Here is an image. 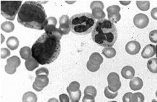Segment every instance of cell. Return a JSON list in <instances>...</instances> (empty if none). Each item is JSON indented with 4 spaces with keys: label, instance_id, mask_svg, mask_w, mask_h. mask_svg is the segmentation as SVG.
Returning <instances> with one entry per match:
<instances>
[{
    "label": "cell",
    "instance_id": "ba28073f",
    "mask_svg": "<svg viewBox=\"0 0 157 102\" xmlns=\"http://www.w3.org/2000/svg\"><path fill=\"white\" fill-rule=\"evenodd\" d=\"M6 62L7 64L5 67V70L6 73L9 74H13L16 73L17 68L20 66L21 61L18 56L13 55L8 58L6 61Z\"/></svg>",
    "mask_w": 157,
    "mask_h": 102
},
{
    "label": "cell",
    "instance_id": "1f68e13d",
    "mask_svg": "<svg viewBox=\"0 0 157 102\" xmlns=\"http://www.w3.org/2000/svg\"><path fill=\"white\" fill-rule=\"evenodd\" d=\"M104 95L105 96L109 99H114L118 95V92H113L108 88V87H106L104 90Z\"/></svg>",
    "mask_w": 157,
    "mask_h": 102
},
{
    "label": "cell",
    "instance_id": "836d02e7",
    "mask_svg": "<svg viewBox=\"0 0 157 102\" xmlns=\"http://www.w3.org/2000/svg\"><path fill=\"white\" fill-rule=\"evenodd\" d=\"M36 76H39V75H45L48 76L49 75V70L46 67H41L38 69L36 71Z\"/></svg>",
    "mask_w": 157,
    "mask_h": 102
},
{
    "label": "cell",
    "instance_id": "b9f144b4",
    "mask_svg": "<svg viewBox=\"0 0 157 102\" xmlns=\"http://www.w3.org/2000/svg\"><path fill=\"white\" fill-rule=\"evenodd\" d=\"M48 102H59L58 100L55 98H50Z\"/></svg>",
    "mask_w": 157,
    "mask_h": 102
},
{
    "label": "cell",
    "instance_id": "9c48e42d",
    "mask_svg": "<svg viewBox=\"0 0 157 102\" xmlns=\"http://www.w3.org/2000/svg\"><path fill=\"white\" fill-rule=\"evenodd\" d=\"M120 11L121 8L118 5H113L109 6L107 8L109 20L112 23H113V24L117 23L121 18Z\"/></svg>",
    "mask_w": 157,
    "mask_h": 102
},
{
    "label": "cell",
    "instance_id": "7a4b0ae2",
    "mask_svg": "<svg viewBox=\"0 0 157 102\" xmlns=\"http://www.w3.org/2000/svg\"><path fill=\"white\" fill-rule=\"evenodd\" d=\"M47 18L41 4L34 1H27L22 5L18 13L17 21L27 28L42 30L48 24Z\"/></svg>",
    "mask_w": 157,
    "mask_h": 102
},
{
    "label": "cell",
    "instance_id": "52a82bcc",
    "mask_svg": "<svg viewBox=\"0 0 157 102\" xmlns=\"http://www.w3.org/2000/svg\"><path fill=\"white\" fill-rule=\"evenodd\" d=\"M108 88L113 92H117L121 87V82L120 77L117 73H110L107 76Z\"/></svg>",
    "mask_w": 157,
    "mask_h": 102
},
{
    "label": "cell",
    "instance_id": "ab89813d",
    "mask_svg": "<svg viewBox=\"0 0 157 102\" xmlns=\"http://www.w3.org/2000/svg\"><path fill=\"white\" fill-rule=\"evenodd\" d=\"M151 16L154 20H157V8H154L152 9L151 11Z\"/></svg>",
    "mask_w": 157,
    "mask_h": 102
},
{
    "label": "cell",
    "instance_id": "cb8c5ba5",
    "mask_svg": "<svg viewBox=\"0 0 157 102\" xmlns=\"http://www.w3.org/2000/svg\"><path fill=\"white\" fill-rule=\"evenodd\" d=\"M1 28L6 33L12 32L15 29V25L12 21H5L1 25Z\"/></svg>",
    "mask_w": 157,
    "mask_h": 102
},
{
    "label": "cell",
    "instance_id": "7dc6e473",
    "mask_svg": "<svg viewBox=\"0 0 157 102\" xmlns=\"http://www.w3.org/2000/svg\"><path fill=\"white\" fill-rule=\"evenodd\" d=\"M155 95H156V96L157 97V91L156 92V93H155Z\"/></svg>",
    "mask_w": 157,
    "mask_h": 102
},
{
    "label": "cell",
    "instance_id": "74e56055",
    "mask_svg": "<svg viewBox=\"0 0 157 102\" xmlns=\"http://www.w3.org/2000/svg\"><path fill=\"white\" fill-rule=\"evenodd\" d=\"M82 102H95V98L91 95H85L83 98Z\"/></svg>",
    "mask_w": 157,
    "mask_h": 102
},
{
    "label": "cell",
    "instance_id": "44dd1931",
    "mask_svg": "<svg viewBox=\"0 0 157 102\" xmlns=\"http://www.w3.org/2000/svg\"><path fill=\"white\" fill-rule=\"evenodd\" d=\"M92 15L95 19H97L98 20H104L105 17V13L101 8H95L92 9Z\"/></svg>",
    "mask_w": 157,
    "mask_h": 102
},
{
    "label": "cell",
    "instance_id": "6da1fadb",
    "mask_svg": "<svg viewBox=\"0 0 157 102\" xmlns=\"http://www.w3.org/2000/svg\"><path fill=\"white\" fill-rule=\"evenodd\" d=\"M61 52L60 40L45 32L32 47V56L41 65L49 64L56 59Z\"/></svg>",
    "mask_w": 157,
    "mask_h": 102
},
{
    "label": "cell",
    "instance_id": "7c38bea8",
    "mask_svg": "<svg viewBox=\"0 0 157 102\" xmlns=\"http://www.w3.org/2000/svg\"><path fill=\"white\" fill-rule=\"evenodd\" d=\"M59 21V29L63 33V35H67V34H68L71 31L70 25V19L69 17L66 15H64L60 17Z\"/></svg>",
    "mask_w": 157,
    "mask_h": 102
},
{
    "label": "cell",
    "instance_id": "f35d334b",
    "mask_svg": "<svg viewBox=\"0 0 157 102\" xmlns=\"http://www.w3.org/2000/svg\"><path fill=\"white\" fill-rule=\"evenodd\" d=\"M70 96H68L66 94L63 93L59 95V100L60 102H70Z\"/></svg>",
    "mask_w": 157,
    "mask_h": 102
},
{
    "label": "cell",
    "instance_id": "d6a6232c",
    "mask_svg": "<svg viewBox=\"0 0 157 102\" xmlns=\"http://www.w3.org/2000/svg\"><path fill=\"white\" fill-rule=\"evenodd\" d=\"M90 8L92 10L95 8H101L104 9V5L103 2L100 1H94L90 4Z\"/></svg>",
    "mask_w": 157,
    "mask_h": 102
},
{
    "label": "cell",
    "instance_id": "8d00e7d4",
    "mask_svg": "<svg viewBox=\"0 0 157 102\" xmlns=\"http://www.w3.org/2000/svg\"><path fill=\"white\" fill-rule=\"evenodd\" d=\"M132 94L131 92L125 93L122 97L123 102H132Z\"/></svg>",
    "mask_w": 157,
    "mask_h": 102
},
{
    "label": "cell",
    "instance_id": "f1b7e54d",
    "mask_svg": "<svg viewBox=\"0 0 157 102\" xmlns=\"http://www.w3.org/2000/svg\"><path fill=\"white\" fill-rule=\"evenodd\" d=\"M97 89L93 86H88L84 90V95H91L95 98L97 96Z\"/></svg>",
    "mask_w": 157,
    "mask_h": 102
},
{
    "label": "cell",
    "instance_id": "8fae6325",
    "mask_svg": "<svg viewBox=\"0 0 157 102\" xmlns=\"http://www.w3.org/2000/svg\"><path fill=\"white\" fill-rule=\"evenodd\" d=\"M134 24L138 28H144L149 24L148 17L143 13H138L136 15L133 19Z\"/></svg>",
    "mask_w": 157,
    "mask_h": 102
},
{
    "label": "cell",
    "instance_id": "f546056e",
    "mask_svg": "<svg viewBox=\"0 0 157 102\" xmlns=\"http://www.w3.org/2000/svg\"><path fill=\"white\" fill-rule=\"evenodd\" d=\"M80 84L77 81L71 82L68 87L67 88V92H77L80 89Z\"/></svg>",
    "mask_w": 157,
    "mask_h": 102
},
{
    "label": "cell",
    "instance_id": "ee69618b",
    "mask_svg": "<svg viewBox=\"0 0 157 102\" xmlns=\"http://www.w3.org/2000/svg\"><path fill=\"white\" fill-rule=\"evenodd\" d=\"M156 57L157 58V45H156Z\"/></svg>",
    "mask_w": 157,
    "mask_h": 102
},
{
    "label": "cell",
    "instance_id": "bcb514c9",
    "mask_svg": "<svg viewBox=\"0 0 157 102\" xmlns=\"http://www.w3.org/2000/svg\"><path fill=\"white\" fill-rule=\"evenodd\" d=\"M109 102H117V101H110Z\"/></svg>",
    "mask_w": 157,
    "mask_h": 102
},
{
    "label": "cell",
    "instance_id": "5bb4252c",
    "mask_svg": "<svg viewBox=\"0 0 157 102\" xmlns=\"http://www.w3.org/2000/svg\"><path fill=\"white\" fill-rule=\"evenodd\" d=\"M156 54V46L152 44H148L144 47L141 52V56L144 59L152 58Z\"/></svg>",
    "mask_w": 157,
    "mask_h": 102
},
{
    "label": "cell",
    "instance_id": "484cf974",
    "mask_svg": "<svg viewBox=\"0 0 157 102\" xmlns=\"http://www.w3.org/2000/svg\"><path fill=\"white\" fill-rule=\"evenodd\" d=\"M68 93L71 102H79L82 96V92L80 89L77 91V92H68Z\"/></svg>",
    "mask_w": 157,
    "mask_h": 102
},
{
    "label": "cell",
    "instance_id": "4316f807",
    "mask_svg": "<svg viewBox=\"0 0 157 102\" xmlns=\"http://www.w3.org/2000/svg\"><path fill=\"white\" fill-rule=\"evenodd\" d=\"M138 8L141 11H147L150 9V3L149 1H136Z\"/></svg>",
    "mask_w": 157,
    "mask_h": 102
},
{
    "label": "cell",
    "instance_id": "83f0119b",
    "mask_svg": "<svg viewBox=\"0 0 157 102\" xmlns=\"http://www.w3.org/2000/svg\"><path fill=\"white\" fill-rule=\"evenodd\" d=\"M47 21H48V24L46 26V27H45L46 28H44L45 31H46V30L52 28H54L57 25L58 21L55 17H49L47 18Z\"/></svg>",
    "mask_w": 157,
    "mask_h": 102
},
{
    "label": "cell",
    "instance_id": "9a60e30c",
    "mask_svg": "<svg viewBox=\"0 0 157 102\" xmlns=\"http://www.w3.org/2000/svg\"><path fill=\"white\" fill-rule=\"evenodd\" d=\"M143 86V81L139 77H134L129 82V87L133 91L140 90Z\"/></svg>",
    "mask_w": 157,
    "mask_h": 102
},
{
    "label": "cell",
    "instance_id": "4dcf8cb0",
    "mask_svg": "<svg viewBox=\"0 0 157 102\" xmlns=\"http://www.w3.org/2000/svg\"><path fill=\"white\" fill-rule=\"evenodd\" d=\"M144 96L140 92L132 94V102H144Z\"/></svg>",
    "mask_w": 157,
    "mask_h": 102
},
{
    "label": "cell",
    "instance_id": "d590c367",
    "mask_svg": "<svg viewBox=\"0 0 157 102\" xmlns=\"http://www.w3.org/2000/svg\"><path fill=\"white\" fill-rule=\"evenodd\" d=\"M149 39L153 43H157V30H154L150 32Z\"/></svg>",
    "mask_w": 157,
    "mask_h": 102
},
{
    "label": "cell",
    "instance_id": "d4e9b609",
    "mask_svg": "<svg viewBox=\"0 0 157 102\" xmlns=\"http://www.w3.org/2000/svg\"><path fill=\"white\" fill-rule=\"evenodd\" d=\"M147 67L152 73H157V58H151L147 62Z\"/></svg>",
    "mask_w": 157,
    "mask_h": 102
},
{
    "label": "cell",
    "instance_id": "e0dca14e",
    "mask_svg": "<svg viewBox=\"0 0 157 102\" xmlns=\"http://www.w3.org/2000/svg\"><path fill=\"white\" fill-rule=\"evenodd\" d=\"M6 45L10 50L15 51L19 46V40L16 37H10L6 40Z\"/></svg>",
    "mask_w": 157,
    "mask_h": 102
},
{
    "label": "cell",
    "instance_id": "8992f818",
    "mask_svg": "<svg viewBox=\"0 0 157 102\" xmlns=\"http://www.w3.org/2000/svg\"><path fill=\"white\" fill-rule=\"evenodd\" d=\"M104 61V59L99 53L94 52L90 56L89 61L87 62L86 67L90 72L97 71L100 67V64Z\"/></svg>",
    "mask_w": 157,
    "mask_h": 102
},
{
    "label": "cell",
    "instance_id": "e575fe53",
    "mask_svg": "<svg viewBox=\"0 0 157 102\" xmlns=\"http://www.w3.org/2000/svg\"><path fill=\"white\" fill-rule=\"evenodd\" d=\"M10 55V51L6 48H2L0 50V56L2 59H6Z\"/></svg>",
    "mask_w": 157,
    "mask_h": 102
},
{
    "label": "cell",
    "instance_id": "30bf717a",
    "mask_svg": "<svg viewBox=\"0 0 157 102\" xmlns=\"http://www.w3.org/2000/svg\"><path fill=\"white\" fill-rule=\"evenodd\" d=\"M49 84V78L47 76L39 75L37 76L35 81L33 83V88L37 92H40Z\"/></svg>",
    "mask_w": 157,
    "mask_h": 102
},
{
    "label": "cell",
    "instance_id": "f6af8a7d",
    "mask_svg": "<svg viewBox=\"0 0 157 102\" xmlns=\"http://www.w3.org/2000/svg\"><path fill=\"white\" fill-rule=\"evenodd\" d=\"M151 102H157V101H156V100H153Z\"/></svg>",
    "mask_w": 157,
    "mask_h": 102
},
{
    "label": "cell",
    "instance_id": "3957f363",
    "mask_svg": "<svg viewBox=\"0 0 157 102\" xmlns=\"http://www.w3.org/2000/svg\"><path fill=\"white\" fill-rule=\"evenodd\" d=\"M92 38L100 47H112L117 39V28L109 20H98L92 32Z\"/></svg>",
    "mask_w": 157,
    "mask_h": 102
},
{
    "label": "cell",
    "instance_id": "7402d4cb",
    "mask_svg": "<svg viewBox=\"0 0 157 102\" xmlns=\"http://www.w3.org/2000/svg\"><path fill=\"white\" fill-rule=\"evenodd\" d=\"M46 33H48L49 36H52L54 37L55 38H56L58 40H61V39L63 37V33L61 32V30L59 28H57L56 27L52 28L51 29H49L47 31H46Z\"/></svg>",
    "mask_w": 157,
    "mask_h": 102
},
{
    "label": "cell",
    "instance_id": "5b68a950",
    "mask_svg": "<svg viewBox=\"0 0 157 102\" xmlns=\"http://www.w3.org/2000/svg\"><path fill=\"white\" fill-rule=\"evenodd\" d=\"M21 1H1V14L6 19L13 21L21 7Z\"/></svg>",
    "mask_w": 157,
    "mask_h": 102
},
{
    "label": "cell",
    "instance_id": "d6986e66",
    "mask_svg": "<svg viewBox=\"0 0 157 102\" xmlns=\"http://www.w3.org/2000/svg\"><path fill=\"white\" fill-rule=\"evenodd\" d=\"M25 65L26 69L28 71H32L34 70L35 69H36L37 67H39V63L34 58H33L32 57V58L30 59H29L27 61H25Z\"/></svg>",
    "mask_w": 157,
    "mask_h": 102
},
{
    "label": "cell",
    "instance_id": "ffe728a7",
    "mask_svg": "<svg viewBox=\"0 0 157 102\" xmlns=\"http://www.w3.org/2000/svg\"><path fill=\"white\" fill-rule=\"evenodd\" d=\"M22 101L23 102H37V96L36 93L32 92H27L22 97Z\"/></svg>",
    "mask_w": 157,
    "mask_h": 102
},
{
    "label": "cell",
    "instance_id": "603a6c76",
    "mask_svg": "<svg viewBox=\"0 0 157 102\" xmlns=\"http://www.w3.org/2000/svg\"><path fill=\"white\" fill-rule=\"evenodd\" d=\"M102 52L107 59L113 58L116 55V51L113 47H105L102 50Z\"/></svg>",
    "mask_w": 157,
    "mask_h": 102
},
{
    "label": "cell",
    "instance_id": "ac0fdd59",
    "mask_svg": "<svg viewBox=\"0 0 157 102\" xmlns=\"http://www.w3.org/2000/svg\"><path fill=\"white\" fill-rule=\"evenodd\" d=\"M20 55L21 56V58L23 59H25V61L30 59L32 57V49L27 46L23 47L20 50Z\"/></svg>",
    "mask_w": 157,
    "mask_h": 102
},
{
    "label": "cell",
    "instance_id": "4fadbf2b",
    "mask_svg": "<svg viewBox=\"0 0 157 102\" xmlns=\"http://www.w3.org/2000/svg\"><path fill=\"white\" fill-rule=\"evenodd\" d=\"M126 51L127 53L131 55H136L139 53L141 49V45L140 43L136 41L132 40L129 41L126 45Z\"/></svg>",
    "mask_w": 157,
    "mask_h": 102
},
{
    "label": "cell",
    "instance_id": "7bdbcfd3",
    "mask_svg": "<svg viewBox=\"0 0 157 102\" xmlns=\"http://www.w3.org/2000/svg\"><path fill=\"white\" fill-rule=\"evenodd\" d=\"M4 39H5V37H4L3 35V34H1V43H3Z\"/></svg>",
    "mask_w": 157,
    "mask_h": 102
},
{
    "label": "cell",
    "instance_id": "2e32d148",
    "mask_svg": "<svg viewBox=\"0 0 157 102\" xmlns=\"http://www.w3.org/2000/svg\"><path fill=\"white\" fill-rule=\"evenodd\" d=\"M135 74V71L134 68L130 66L124 67L121 70V75L124 79H132Z\"/></svg>",
    "mask_w": 157,
    "mask_h": 102
},
{
    "label": "cell",
    "instance_id": "60d3db41",
    "mask_svg": "<svg viewBox=\"0 0 157 102\" xmlns=\"http://www.w3.org/2000/svg\"><path fill=\"white\" fill-rule=\"evenodd\" d=\"M130 3H131V1H120V3L124 6L129 5Z\"/></svg>",
    "mask_w": 157,
    "mask_h": 102
},
{
    "label": "cell",
    "instance_id": "277c9868",
    "mask_svg": "<svg viewBox=\"0 0 157 102\" xmlns=\"http://www.w3.org/2000/svg\"><path fill=\"white\" fill-rule=\"evenodd\" d=\"M96 23V19L90 13L76 14L70 18L71 32L77 35H86L92 32Z\"/></svg>",
    "mask_w": 157,
    "mask_h": 102
}]
</instances>
